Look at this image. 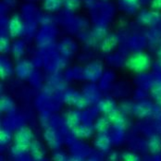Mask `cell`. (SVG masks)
<instances>
[{
  "label": "cell",
  "instance_id": "27",
  "mask_svg": "<svg viewBox=\"0 0 161 161\" xmlns=\"http://www.w3.org/2000/svg\"><path fill=\"white\" fill-rule=\"evenodd\" d=\"M120 158H121V159H123V160H125V161L140 160V158H139V156H137L135 153H133V152H130V151L123 152V153L120 155Z\"/></svg>",
  "mask_w": 161,
  "mask_h": 161
},
{
  "label": "cell",
  "instance_id": "3",
  "mask_svg": "<svg viewBox=\"0 0 161 161\" xmlns=\"http://www.w3.org/2000/svg\"><path fill=\"white\" fill-rule=\"evenodd\" d=\"M108 118L109 119L110 122L114 124V126L117 129L124 130L126 125H127V118L125 116V113H123L120 109L116 108L114 111L109 113L108 115H107Z\"/></svg>",
  "mask_w": 161,
  "mask_h": 161
},
{
  "label": "cell",
  "instance_id": "37",
  "mask_svg": "<svg viewBox=\"0 0 161 161\" xmlns=\"http://www.w3.org/2000/svg\"><path fill=\"white\" fill-rule=\"evenodd\" d=\"M158 64H159V67L161 68V58H159V61H158Z\"/></svg>",
  "mask_w": 161,
  "mask_h": 161
},
{
  "label": "cell",
  "instance_id": "36",
  "mask_svg": "<svg viewBox=\"0 0 161 161\" xmlns=\"http://www.w3.org/2000/svg\"><path fill=\"white\" fill-rule=\"evenodd\" d=\"M158 57L159 58H161V46H160V47L158 48Z\"/></svg>",
  "mask_w": 161,
  "mask_h": 161
},
{
  "label": "cell",
  "instance_id": "23",
  "mask_svg": "<svg viewBox=\"0 0 161 161\" xmlns=\"http://www.w3.org/2000/svg\"><path fill=\"white\" fill-rule=\"evenodd\" d=\"M80 94L74 90H69L65 93L64 95V101L70 106H75L78 98L80 97Z\"/></svg>",
  "mask_w": 161,
  "mask_h": 161
},
{
  "label": "cell",
  "instance_id": "6",
  "mask_svg": "<svg viewBox=\"0 0 161 161\" xmlns=\"http://www.w3.org/2000/svg\"><path fill=\"white\" fill-rule=\"evenodd\" d=\"M29 153L34 160H43L46 156V149L39 141L32 140L29 145Z\"/></svg>",
  "mask_w": 161,
  "mask_h": 161
},
{
  "label": "cell",
  "instance_id": "9",
  "mask_svg": "<svg viewBox=\"0 0 161 161\" xmlns=\"http://www.w3.org/2000/svg\"><path fill=\"white\" fill-rule=\"evenodd\" d=\"M94 130H95L94 126H92L89 123H84V124H79L77 127L71 130V131L73 135L76 136L77 138H88L93 134Z\"/></svg>",
  "mask_w": 161,
  "mask_h": 161
},
{
  "label": "cell",
  "instance_id": "25",
  "mask_svg": "<svg viewBox=\"0 0 161 161\" xmlns=\"http://www.w3.org/2000/svg\"><path fill=\"white\" fill-rule=\"evenodd\" d=\"M12 140L11 132L7 129H2L0 131V143L2 145H8Z\"/></svg>",
  "mask_w": 161,
  "mask_h": 161
},
{
  "label": "cell",
  "instance_id": "8",
  "mask_svg": "<svg viewBox=\"0 0 161 161\" xmlns=\"http://www.w3.org/2000/svg\"><path fill=\"white\" fill-rule=\"evenodd\" d=\"M44 137L49 145V147H51L52 149H58L60 146V136L59 134L54 130L53 129H47L45 133H44Z\"/></svg>",
  "mask_w": 161,
  "mask_h": 161
},
{
  "label": "cell",
  "instance_id": "1",
  "mask_svg": "<svg viewBox=\"0 0 161 161\" xmlns=\"http://www.w3.org/2000/svg\"><path fill=\"white\" fill-rule=\"evenodd\" d=\"M126 67L135 72H144L151 67V58L144 52H136L126 60Z\"/></svg>",
  "mask_w": 161,
  "mask_h": 161
},
{
  "label": "cell",
  "instance_id": "24",
  "mask_svg": "<svg viewBox=\"0 0 161 161\" xmlns=\"http://www.w3.org/2000/svg\"><path fill=\"white\" fill-rule=\"evenodd\" d=\"M0 49H1L2 54L8 53L11 50L9 37L8 35H6V34H1V37H0Z\"/></svg>",
  "mask_w": 161,
  "mask_h": 161
},
{
  "label": "cell",
  "instance_id": "28",
  "mask_svg": "<svg viewBox=\"0 0 161 161\" xmlns=\"http://www.w3.org/2000/svg\"><path fill=\"white\" fill-rule=\"evenodd\" d=\"M161 93V81H156L151 86V94L153 97L158 95Z\"/></svg>",
  "mask_w": 161,
  "mask_h": 161
},
{
  "label": "cell",
  "instance_id": "21",
  "mask_svg": "<svg viewBox=\"0 0 161 161\" xmlns=\"http://www.w3.org/2000/svg\"><path fill=\"white\" fill-rule=\"evenodd\" d=\"M24 50H25V44L23 41L21 40H17L13 43V45L11 46V52H12V55L13 57L16 58V59H19L20 57L23 55L24 53Z\"/></svg>",
  "mask_w": 161,
  "mask_h": 161
},
{
  "label": "cell",
  "instance_id": "7",
  "mask_svg": "<svg viewBox=\"0 0 161 161\" xmlns=\"http://www.w3.org/2000/svg\"><path fill=\"white\" fill-rule=\"evenodd\" d=\"M111 139L107 132H99L95 139L96 147L102 152H108L111 147Z\"/></svg>",
  "mask_w": 161,
  "mask_h": 161
},
{
  "label": "cell",
  "instance_id": "18",
  "mask_svg": "<svg viewBox=\"0 0 161 161\" xmlns=\"http://www.w3.org/2000/svg\"><path fill=\"white\" fill-rule=\"evenodd\" d=\"M0 109L2 112L10 113L15 109V105L13 100L10 97L4 96L1 97V100H0Z\"/></svg>",
  "mask_w": 161,
  "mask_h": 161
},
{
  "label": "cell",
  "instance_id": "19",
  "mask_svg": "<svg viewBox=\"0 0 161 161\" xmlns=\"http://www.w3.org/2000/svg\"><path fill=\"white\" fill-rule=\"evenodd\" d=\"M0 72H1V78L2 79H6V78L9 77L13 72V68L10 64V62L7 58H2L1 59Z\"/></svg>",
  "mask_w": 161,
  "mask_h": 161
},
{
  "label": "cell",
  "instance_id": "11",
  "mask_svg": "<svg viewBox=\"0 0 161 161\" xmlns=\"http://www.w3.org/2000/svg\"><path fill=\"white\" fill-rule=\"evenodd\" d=\"M158 11L156 10H152V11H146L144 10L140 13V15L138 16V19L141 23L145 24V25H153L157 22V20L158 19Z\"/></svg>",
  "mask_w": 161,
  "mask_h": 161
},
{
  "label": "cell",
  "instance_id": "34",
  "mask_svg": "<svg viewBox=\"0 0 161 161\" xmlns=\"http://www.w3.org/2000/svg\"><path fill=\"white\" fill-rule=\"evenodd\" d=\"M154 98H155V100L157 101V103H158V104L161 105V93L160 94H158V95H157V96H155Z\"/></svg>",
  "mask_w": 161,
  "mask_h": 161
},
{
  "label": "cell",
  "instance_id": "20",
  "mask_svg": "<svg viewBox=\"0 0 161 161\" xmlns=\"http://www.w3.org/2000/svg\"><path fill=\"white\" fill-rule=\"evenodd\" d=\"M64 4V0H44L43 7L46 10L53 12L58 10Z\"/></svg>",
  "mask_w": 161,
  "mask_h": 161
},
{
  "label": "cell",
  "instance_id": "22",
  "mask_svg": "<svg viewBox=\"0 0 161 161\" xmlns=\"http://www.w3.org/2000/svg\"><path fill=\"white\" fill-rule=\"evenodd\" d=\"M117 42H118V40H117L116 36L108 35L103 40V42L101 44V49L104 52H110L117 46Z\"/></svg>",
  "mask_w": 161,
  "mask_h": 161
},
{
  "label": "cell",
  "instance_id": "29",
  "mask_svg": "<svg viewBox=\"0 0 161 161\" xmlns=\"http://www.w3.org/2000/svg\"><path fill=\"white\" fill-rule=\"evenodd\" d=\"M67 156L66 154L63 153L62 151H56L55 154H54V159L55 160H58V161H64L67 160Z\"/></svg>",
  "mask_w": 161,
  "mask_h": 161
},
{
  "label": "cell",
  "instance_id": "17",
  "mask_svg": "<svg viewBox=\"0 0 161 161\" xmlns=\"http://www.w3.org/2000/svg\"><path fill=\"white\" fill-rule=\"evenodd\" d=\"M110 120L107 117H100L97 119V121L95 122V130H97L98 132H108V130L110 127Z\"/></svg>",
  "mask_w": 161,
  "mask_h": 161
},
{
  "label": "cell",
  "instance_id": "35",
  "mask_svg": "<svg viewBox=\"0 0 161 161\" xmlns=\"http://www.w3.org/2000/svg\"><path fill=\"white\" fill-rule=\"evenodd\" d=\"M6 2H8L7 4H8V5H10V6H12V5H15V1L16 0H5Z\"/></svg>",
  "mask_w": 161,
  "mask_h": 161
},
{
  "label": "cell",
  "instance_id": "14",
  "mask_svg": "<svg viewBox=\"0 0 161 161\" xmlns=\"http://www.w3.org/2000/svg\"><path fill=\"white\" fill-rule=\"evenodd\" d=\"M80 120H81V115L79 111H76V110L68 112L65 117L66 125L68 126V128L71 130L74 129L75 127H77L79 124H80Z\"/></svg>",
  "mask_w": 161,
  "mask_h": 161
},
{
  "label": "cell",
  "instance_id": "31",
  "mask_svg": "<svg viewBox=\"0 0 161 161\" xmlns=\"http://www.w3.org/2000/svg\"><path fill=\"white\" fill-rule=\"evenodd\" d=\"M150 8L153 10L160 11L161 10V0H152L150 4Z\"/></svg>",
  "mask_w": 161,
  "mask_h": 161
},
{
  "label": "cell",
  "instance_id": "10",
  "mask_svg": "<svg viewBox=\"0 0 161 161\" xmlns=\"http://www.w3.org/2000/svg\"><path fill=\"white\" fill-rule=\"evenodd\" d=\"M153 109V106L148 101H143L135 106H133V112L139 118H145L151 115Z\"/></svg>",
  "mask_w": 161,
  "mask_h": 161
},
{
  "label": "cell",
  "instance_id": "33",
  "mask_svg": "<svg viewBox=\"0 0 161 161\" xmlns=\"http://www.w3.org/2000/svg\"><path fill=\"white\" fill-rule=\"evenodd\" d=\"M119 158V154L117 152H111L108 156L109 160H117Z\"/></svg>",
  "mask_w": 161,
  "mask_h": 161
},
{
  "label": "cell",
  "instance_id": "15",
  "mask_svg": "<svg viewBox=\"0 0 161 161\" xmlns=\"http://www.w3.org/2000/svg\"><path fill=\"white\" fill-rule=\"evenodd\" d=\"M148 151L153 155H158L161 153V136L153 135L149 138L147 142Z\"/></svg>",
  "mask_w": 161,
  "mask_h": 161
},
{
  "label": "cell",
  "instance_id": "16",
  "mask_svg": "<svg viewBox=\"0 0 161 161\" xmlns=\"http://www.w3.org/2000/svg\"><path fill=\"white\" fill-rule=\"evenodd\" d=\"M29 152V145L15 143L10 148V155L15 158H21Z\"/></svg>",
  "mask_w": 161,
  "mask_h": 161
},
{
  "label": "cell",
  "instance_id": "5",
  "mask_svg": "<svg viewBox=\"0 0 161 161\" xmlns=\"http://www.w3.org/2000/svg\"><path fill=\"white\" fill-rule=\"evenodd\" d=\"M32 140H33V133L31 129L27 127L19 128L14 134V142L18 144L30 145Z\"/></svg>",
  "mask_w": 161,
  "mask_h": 161
},
{
  "label": "cell",
  "instance_id": "26",
  "mask_svg": "<svg viewBox=\"0 0 161 161\" xmlns=\"http://www.w3.org/2000/svg\"><path fill=\"white\" fill-rule=\"evenodd\" d=\"M80 5V0H64L63 7L69 11L76 10Z\"/></svg>",
  "mask_w": 161,
  "mask_h": 161
},
{
  "label": "cell",
  "instance_id": "30",
  "mask_svg": "<svg viewBox=\"0 0 161 161\" xmlns=\"http://www.w3.org/2000/svg\"><path fill=\"white\" fill-rule=\"evenodd\" d=\"M139 1L140 0H122V3H124V5L126 7H129V8H135L138 7Z\"/></svg>",
  "mask_w": 161,
  "mask_h": 161
},
{
  "label": "cell",
  "instance_id": "2",
  "mask_svg": "<svg viewBox=\"0 0 161 161\" xmlns=\"http://www.w3.org/2000/svg\"><path fill=\"white\" fill-rule=\"evenodd\" d=\"M25 30V24L19 15H13L8 22V35L12 38H17L20 36Z\"/></svg>",
  "mask_w": 161,
  "mask_h": 161
},
{
  "label": "cell",
  "instance_id": "32",
  "mask_svg": "<svg viewBox=\"0 0 161 161\" xmlns=\"http://www.w3.org/2000/svg\"><path fill=\"white\" fill-rule=\"evenodd\" d=\"M129 109L133 110V106L129 102H126V103H123L122 105H120V110L123 113H127L129 111Z\"/></svg>",
  "mask_w": 161,
  "mask_h": 161
},
{
  "label": "cell",
  "instance_id": "13",
  "mask_svg": "<svg viewBox=\"0 0 161 161\" xmlns=\"http://www.w3.org/2000/svg\"><path fill=\"white\" fill-rule=\"evenodd\" d=\"M33 67L29 60H21L17 64L16 71L19 78H26L32 74Z\"/></svg>",
  "mask_w": 161,
  "mask_h": 161
},
{
  "label": "cell",
  "instance_id": "4",
  "mask_svg": "<svg viewBox=\"0 0 161 161\" xmlns=\"http://www.w3.org/2000/svg\"><path fill=\"white\" fill-rule=\"evenodd\" d=\"M101 73H102V65L97 61L87 65L83 69V76L85 77V79L92 81L98 80L101 76Z\"/></svg>",
  "mask_w": 161,
  "mask_h": 161
},
{
  "label": "cell",
  "instance_id": "12",
  "mask_svg": "<svg viewBox=\"0 0 161 161\" xmlns=\"http://www.w3.org/2000/svg\"><path fill=\"white\" fill-rule=\"evenodd\" d=\"M97 108L98 111L106 115H108L109 113H111L117 108L115 101L111 98H103L99 100L97 103Z\"/></svg>",
  "mask_w": 161,
  "mask_h": 161
}]
</instances>
